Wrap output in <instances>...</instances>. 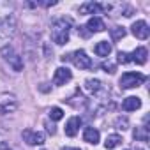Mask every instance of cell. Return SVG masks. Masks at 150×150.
<instances>
[{
	"instance_id": "12",
	"label": "cell",
	"mask_w": 150,
	"mask_h": 150,
	"mask_svg": "<svg viewBox=\"0 0 150 150\" xmlns=\"http://www.w3.org/2000/svg\"><path fill=\"white\" fill-rule=\"evenodd\" d=\"M13 11H14L13 2H7V0H0V23L6 21L7 18H11Z\"/></svg>"
},
{
	"instance_id": "15",
	"label": "cell",
	"mask_w": 150,
	"mask_h": 150,
	"mask_svg": "<svg viewBox=\"0 0 150 150\" xmlns=\"http://www.w3.org/2000/svg\"><path fill=\"white\" fill-rule=\"evenodd\" d=\"M141 108V101L139 97H125L122 101V110L124 111H136Z\"/></svg>"
},
{
	"instance_id": "22",
	"label": "cell",
	"mask_w": 150,
	"mask_h": 150,
	"mask_svg": "<svg viewBox=\"0 0 150 150\" xmlns=\"http://www.w3.org/2000/svg\"><path fill=\"white\" fill-rule=\"evenodd\" d=\"M62 117H64V111H62L60 108H51V110H50V118H51V120L57 122V120H60Z\"/></svg>"
},
{
	"instance_id": "9",
	"label": "cell",
	"mask_w": 150,
	"mask_h": 150,
	"mask_svg": "<svg viewBox=\"0 0 150 150\" xmlns=\"http://www.w3.org/2000/svg\"><path fill=\"white\" fill-rule=\"evenodd\" d=\"M18 108V103L14 97H2L0 99V115H7V113H14Z\"/></svg>"
},
{
	"instance_id": "27",
	"label": "cell",
	"mask_w": 150,
	"mask_h": 150,
	"mask_svg": "<svg viewBox=\"0 0 150 150\" xmlns=\"http://www.w3.org/2000/svg\"><path fill=\"white\" fill-rule=\"evenodd\" d=\"M67 150H80V148H67Z\"/></svg>"
},
{
	"instance_id": "1",
	"label": "cell",
	"mask_w": 150,
	"mask_h": 150,
	"mask_svg": "<svg viewBox=\"0 0 150 150\" xmlns=\"http://www.w3.org/2000/svg\"><path fill=\"white\" fill-rule=\"evenodd\" d=\"M69 34H71V20L58 18V20L53 21V25H51V39H53V42H57L58 46H64L69 41Z\"/></svg>"
},
{
	"instance_id": "19",
	"label": "cell",
	"mask_w": 150,
	"mask_h": 150,
	"mask_svg": "<svg viewBox=\"0 0 150 150\" xmlns=\"http://www.w3.org/2000/svg\"><path fill=\"white\" fill-rule=\"evenodd\" d=\"M97 11H101V9H99V4H96V2H87V4L80 6V14H94Z\"/></svg>"
},
{
	"instance_id": "23",
	"label": "cell",
	"mask_w": 150,
	"mask_h": 150,
	"mask_svg": "<svg viewBox=\"0 0 150 150\" xmlns=\"http://www.w3.org/2000/svg\"><path fill=\"white\" fill-rule=\"evenodd\" d=\"M127 62H131L129 53H125V51H118V64H127Z\"/></svg>"
},
{
	"instance_id": "25",
	"label": "cell",
	"mask_w": 150,
	"mask_h": 150,
	"mask_svg": "<svg viewBox=\"0 0 150 150\" xmlns=\"http://www.w3.org/2000/svg\"><path fill=\"white\" fill-rule=\"evenodd\" d=\"M103 69H104L106 72H110V74H113V72H115V65H113V64H108V62H106V64H103Z\"/></svg>"
},
{
	"instance_id": "20",
	"label": "cell",
	"mask_w": 150,
	"mask_h": 150,
	"mask_svg": "<svg viewBox=\"0 0 150 150\" xmlns=\"http://www.w3.org/2000/svg\"><path fill=\"white\" fill-rule=\"evenodd\" d=\"M134 139L136 141H146L148 139V127L141 125L139 129H136L134 131Z\"/></svg>"
},
{
	"instance_id": "5",
	"label": "cell",
	"mask_w": 150,
	"mask_h": 150,
	"mask_svg": "<svg viewBox=\"0 0 150 150\" xmlns=\"http://www.w3.org/2000/svg\"><path fill=\"white\" fill-rule=\"evenodd\" d=\"M4 58H6V62H7L16 72L23 69V60H21V57L18 55V51H16L14 48H11V46L4 48Z\"/></svg>"
},
{
	"instance_id": "26",
	"label": "cell",
	"mask_w": 150,
	"mask_h": 150,
	"mask_svg": "<svg viewBox=\"0 0 150 150\" xmlns=\"http://www.w3.org/2000/svg\"><path fill=\"white\" fill-rule=\"evenodd\" d=\"M46 129H48V132H50V134H55V127H53V125H50V122H46Z\"/></svg>"
},
{
	"instance_id": "18",
	"label": "cell",
	"mask_w": 150,
	"mask_h": 150,
	"mask_svg": "<svg viewBox=\"0 0 150 150\" xmlns=\"http://www.w3.org/2000/svg\"><path fill=\"white\" fill-rule=\"evenodd\" d=\"M120 143H122V136H120V134H110V136L106 138V141H104V146H106L108 150H111V148H117Z\"/></svg>"
},
{
	"instance_id": "10",
	"label": "cell",
	"mask_w": 150,
	"mask_h": 150,
	"mask_svg": "<svg viewBox=\"0 0 150 150\" xmlns=\"http://www.w3.org/2000/svg\"><path fill=\"white\" fill-rule=\"evenodd\" d=\"M80 127H81V118H80V117H72V118H69L67 124H65V134H67L69 138H74V136L78 134Z\"/></svg>"
},
{
	"instance_id": "8",
	"label": "cell",
	"mask_w": 150,
	"mask_h": 150,
	"mask_svg": "<svg viewBox=\"0 0 150 150\" xmlns=\"http://www.w3.org/2000/svg\"><path fill=\"white\" fill-rule=\"evenodd\" d=\"M131 28H132V34H134V37H138V39H141V41H145V39L148 37V34H150V28H148L146 21H143V20H138V21H134Z\"/></svg>"
},
{
	"instance_id": "24",
	"label": "cell",
	"mask_w": 150,
	"mask_h": 150,
	"mask_svg": "<svg viewBox=\"0 0 150 150\" xmlns=\"http://www.w3.org/2000/svg\"><path fill=\"white\" fill-rule=\"evenodd\" d=\"M115 124H117V129H122V131L127 129V118H117Z\"/></svg>"
},
{
	"instance_id": "11",
	"label": "cell",
	"mask_w": 150,
	"mask_h": 150,
	"mask_svg": "<svg viewBox=\"0 0 150 150\" xmlns=\"http://www.w3.org/2000/svg\"><path fill=\"white\" fill-rule=\"evenodd\" d=\"M131 62H136V64H139V65H143V64H146V57H148V51L143 48V46H139V48H136L131 55Z\"/></svg>"
},
{
	"instance_id": "16",
	"label": "cell",
	"mask_w": 150,
	"mask_h": 150,
	"mask_svg": "<svg viewBox=\"0 0 150 150\" xmlns=\"http://www.w3.org/2000/svg\"><path fill=\"white\" fill-rule=\"evenodd\" d=\"M83 139L90 145H97L99 143V131L94 127H85L83 131Z\"/></svg>"
},
{
	"instance_id": "2",
	"label": "cell",
	"mask_w": 150,
	"mask_h": 150,
	"mask_svg": "<svg viewBox=\"0 0 150 150\" xmlns=\"http://www.w3.org/2000/svg\"><path fill=\"white\" fill-rule=\"evenodd\" d=\"M14 35H16V20L11 16L0 23V50L7 48L14 39Z\"/></svg>"
},
{
	"instance_id": "21",
	"label": "cell",
	"mask_w": 150,
	"mask_h": 150,
	"mask_svg": "<svg viewBox=\"0 0 150 150\" xmlns=\"http://www.w3.org/2000/svg\"><path fill=\"white\" fill-rule=\"evenodd\" d=\"M110 34H111V39L113 41H120V39L125 37V28L124 27H115V28L110 30Z\"/></svg>"
},
{
	"instance_id": "14",
	"label": "cell",
	"mask_w": 150,
	"mask_h": 150,
	"mask_svg": "<svg viewBox=\"0 0 150 150\" xmlns=\"http://www.w3.org/2000/svg\"><path fill=\"white\" fill-rule=\"evenodd\" d=\"M85 88L92 94V96H99L101 92H104L106 88H104V85L99 81V80H87L85 81Z\"/></svg>"
},
{
	"instance_id": "13",
	"label": "cell",
	"mask_w": 150,
	"mask_h": 150,
	"mask_svg": "<svg viewBox=\"0 0 150 150\" xmlns=\"http://www.w3.org/2000/svg\"><path fill=\"white\" fill-rule=\"evenodd\" d=\"M85 28H88V34H94V32H103V30L106 28V25H104V21H103L101 18L94 16V18L88 20V23H87Z\"/></svg>"
},
{
	"instance_id": "3",
	"label": "cell",
	"mask_w": 150,
	"mask_h": 150,
	"mask_svg": "<svg viewBox=\"0 0 150 150\" xmlns=\"http://www.w3.org/2000/svg\"><path fill=\"white\" fill-rule=\"evenodd\" d=\"M62 60H72V64L76 65L78 69H90L92 67V58L83 51V50H78L74 51L72 55H67V57H62Z\"/></svg>"
},
{
	"instance_id": "17",
	"label": "cell",
	"mask_w": 150,
	"mask_h": 150,
	"mask_svg": "<svg viewBox=\"0 0 150 150\" xmlns=\"http://www.w3.org/2000/svg\"><path fill=\"white\" fill-rule=\"evenodd\" d=\"M96 53H97L99 57H108V55L111 53V44H110L108 41H99V42L96 44Z\"/></svg>"
},
{
	"instance_id": "6",
	"label": "cell",
	"mask_w": 150,
	"mask_h": 150,
	"mask_svg": "<svg viewBox=\"0 0 150 150\" xmlns=\"http://www.w3.org/2000/svg\"><path fill=\"white\" fill-rule=\"evenodd\" d=\"M21 138L27 145H42L44 143V134L39 131H32V129H25L21 132Z\"/></svg>"
},
{
	"instance_id": "4",
	"label": "cell",
	"mask_w": 150,
	"mask_h": 150,
	"mask_svg": "<svg viewBox=\"0 0 150 150\" xmlns=\"http://www.w3.org/2000/svg\"><path fill=\"white\" fill-rule=\"evenodd\" d=\"M146 78L141 72H124L120 76V87L122 88H136L139 87Z\"/></svg>"
},
{
	"instance_id": "7",
	"label": "cell",
	"mask_w": 150,
	"mask_h": 150,
	"mask_svg": "<svg viewBox=\"0 0 150 150\" xmlns=\"http://www.w3.org/2000/svg\"><path fill=\"white\" fill-rule=\"evenodd\" d=\"M71 78H72V72H71L67 67H58V69L55 71L53 83H55V85H58V87H62V85L69 83V81H71Z\"/></svg>"
}]
</instances>
